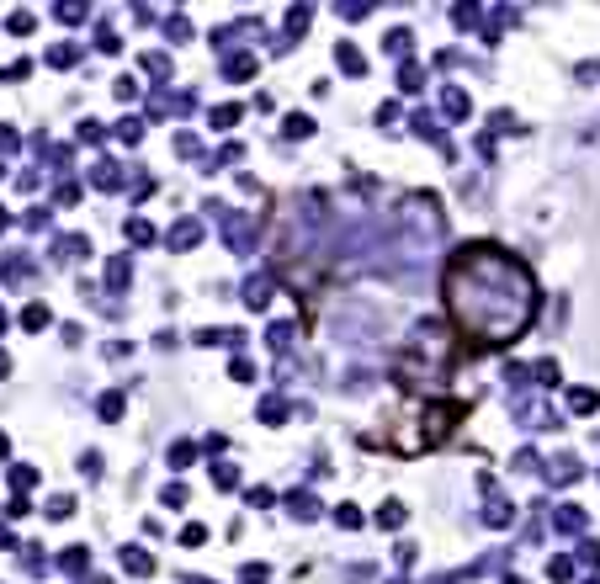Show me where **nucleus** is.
<instances>
[{"mask_svg":"<svg viewBox=\"0 0 600 584\" xmlns=\"http://www.w3.org/2000/svg\"><path fill=\"white\" fill-rule=\"evenodd\" d=\"M446 303L463 335L479 346H505L516 341L532 314H537V288L521 261H510L494 244H468L446 266Z\"/></svg>","mask_w":600,"mask_h":584,"instance_id":"1","label":"nucleus"}]
</instances>
